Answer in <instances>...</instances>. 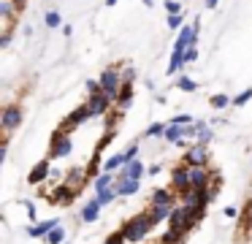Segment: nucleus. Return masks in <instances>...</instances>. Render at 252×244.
Returning a JSON list of instances; mask_svg holds the SVG:
<instances>
[{
	"mask_svg": "<svg viewBox=\"0 0 252 244\" xmlns=\"http://www.w3.org/2000/svg\"><path fill=\"white\" fill-rule=\"evenodd\" d=\"M103 244H127V239L122 236V231H114L109 239H103Z\"/></svg>",
	"mask_w": 252,
	"mask_h": 244,
	"instance_id": "nucleus-39",
	"label": "nucleus"
},
{
	"mask_svg": "<svg viewBox=\"0 0 252 244\" xmlns=\"http://www.w3.org/2000/svg\"><path fill=\"white\" fill-rule=\"evenodd\" d=\"M165 128H168V122H152L147 128V139H163L165 136Z\"/></svg>",
	"mask_w": 252,
	"mask_h": 244,
	"instance_id": "nucleus-29",
	"label": "nucleus"
},
{
	"mask_svg": "<svg viewBox=\"0 0 252 244\" xmlns=\"http://www.w3.org/2000/svg\"><path fill=\"white\" fill-rule=\"evenodd\" d=\"M57 225H63L57 217H52V220H44V222H35V225H28V236H30V239H46V233L55 231Z\"/></svg>",
	"mask_w": 252,
	"mask_h": 244,
	"instance_id": "nucleus-13",
	"label": "nucleus"
},
{
	"mask_svg": "<svg viewBox=\"0 0 252 244\" xmlns=\"http://www.w3.org/2000/svg\"><path fill=\"white\" fill-rule=\"evenodd\" d=\"M11 35H14V30H3V38H0V46L3 49L11 46Z\"/></svg>",
	"mask_w": 252,
	"mask_h": 244,
	"instance_id": "nucleus-41",
	"label": "nucleus"
},
{
	"mask_svg": "<svg viewBox=\"0 0 252 244\" xmlns=\"http://www.w3.org/2000/svg\"><path fill=\"white\" fill-rule=\"evenodd\" d=\"M222 214L228 217V220H233V217H239V209H236V206H225V209H222Z\"/></svg>",
	"mask_w": 252,
	"mask_h": 244,
	"instance_id": "nucleus-42",
	"label": "nucleus"
},
{
	"mask_svg": "<svg viewBox=\"0 0 252 244\" xmlns=\"http://www.w3.org/2000/svg\"><path fill=\"white\" fill-rule=\"evenodd\" d=\"M100 90H103V95H109L111 101H117V95H120L122 90V65H109V68L100 70Z\"/></svg>",
	"mask_w": 252,
	"mask_h": 244,
	"instance_id": "nucleus-2",
	"label": "nucleus"
},
{
	"mask_svg": "<svg viewBox=\"0 0 252 244\" xmlns=\"http://www.w3.org/2000/svg\"><path fill=\"white\" fill-rule=\"evenodd\" d=\"M250 101H252V87H250V90H241L239 95H233V106H236V108L247 106Z\"/></svg>",
	"mask_w": 252,
	"mask_h": 244,
	"instance_id": "nucleus-31",
	"label": "nucleus"
},
{
	"mask_svg": "<svg viewBox=\"0 0 252 244\" xmlns=\"http://www.w3.org/2000/svg\"><path fill=\"white\" fill-rule=\"evenodd\" d=\"M152 228L155 225H152V220H149L147 209H144V211H138V214L127 217V220L120 225V231H122V236L127 239V244H138L152 233Z\"/></svg>",
	"mask_w": 252,
	"mask_h": 244,
	"instance_id": "nucleus-1",
	"label": "nucleus"
},
{
	"mask_svg": "<svg viewBox=\"0 0 252 244\" xmlns=\"http://www.w3.org/2000/svg\"><path fill=\"white\" fill-rule=\"evenodd\" d=\"M117 184V174H98V176L93 179V187H95V193H103V190H109V187H114Z\"/></svg>",
	"mask_w": 252,
	"mask_h": 244,
	"instance_id": "nucleus-20",
	"label": "nucleus"
},
{
	"mask_svg": "<svg viewBox=\"0 0 252 244\" xmlns=\"http://www.w3.org/2000/svg\"><path fill=\"white\" fill-rule=\"evenodd\" d=\"M22 204H25V209H28V220L35 222V217H38V209H35V204H33V201H22Z\"/></svg>",
	"mask_w": 252,
	"mask_h": 244,
	"instance_id": "nucleus-40",
	"label": "nucleus"
},
{
	"mask_svg": "<svg viewBox=\"0 0 252 244\" xmlns=\"http://www.w3.org/2000/svg\"><path fill=\"white\" fill-rule=\"evenodd\" d=\"M214 182V174L209 168H190V184L192 190H201V187H209Z\"/></svg>",
	"mask_w": 252,
	"mask_h": 244,
	"instance_id": "nucleus-14",
	"label": "nucleus"
},
{
	"mask_svg": "<svg viewBox=\"0 0 252 244\" xmlns=\"http://www.w3.org/2000/svg\"><path fill=\"white\" fill-rule=\"evenodd\" d=\"M95 198H98L100 206H111L120 198V193H117V187H109V190H103V193H95Z\"/></svg>",
	"mask_w": 252,
	"mask_h": 244,
	"instance_id": "nucleus-27",
	"label": "nucleus"
},
{
	"mask_svg": "<svg viewBox=\"0 0 252 244\" xmlns=\"http://www.w3.org/2000/svg\"><path fill=\"white\" fill-rule=\"evenodd\" d=\"M141 3H144V5H147V8H149V5H152V0H141Z\"/></svg>",
	"mask_w": 252,
	"mask_h": 244,
	"instance_id": "nucleus-48",
	"label": "nucleus"
},
{
	"mask_svg": "<svg viewBox=\"0 0 252 244\" xmlns=\"http://www.w3.org/2000/svg\"><path fill=\"white\" fill-rule=\"evenodd\" d=\"M209 146L206 144H190V149L182 155V163L185 166H190V168H206L209 166Z\"/></svg>",
	"mask_w": 252,
	"mask_h": 244,
	"instance_id": "nucleus-6",
	"label": "nucleus"
},
{
	"mask_svg": "<svg viewBox=\"0 0 252 244\" xmlns=\"http://www.w3.org/2000/svg\"><path fill=\"white\" fill-rule=\"evenodd\" d=\"M114 103H117L120 111H125V108L133 103V84H122V90H120V95H117Z\"/></svg>",
	"mask_w": 252,
	"mask_h": 244,
	"instance_id": "nucleus-23",
	"label": "nucleus"
},
{
	"mask_svg": "<svg viewBox=\"0 0 252 244\" xmlns=\"http://www.w3.org/2000/svg\"><path fill=\"white\" fill-rule=\"evenodd\" d=\"M185 239H187V233H182V231H165L158 244H185Z\"/></svg>",
	"mask_w": 252,
	"mask_h": 244,
	"instance_id": "nucleus-28",
	"label": "nucleus"
},
{
	"mask_svg": "<svg viewBox=\"0 0 252 244\" xmlns=\"http://www.w3.org/2000/svg\"><path fill=\"white\" fill-rule=\"evenodd\" d=\"M198 27H201V19H198V16H195L192 25L182 27L179 35H176V41H174V52H185L187 46H195L198 43Z\"/></svg>",
	"mask_w": 252,
	"mask_h": 244,
	"instance_id": "nucleus-7",
	"label": "nucleus"
},
{
	"mask_svg": "<svg viewBox=\"0 0 252 244\" xmlns=\"http://www.w3.org/2000/svg\"><path fill=\"white\" fill-rule=\"evenodd\" d=\"M122 155H125V163L138 160V141H130V144H127V149L122 152Z\"/></svg>",
	"mask_w": 252,
	"mask_h": 244,
	"instance_id": "nucleus-32",
	"label": "nucleus"
},
{
	"mask_svg": "<svg viewBox=\"0 0 252 244\" xmlns=\"http://www.w3.org/2000/svg\"><path fill=\"white\" fill-rule=\"evenodd\" d=\"M122 81H125V84H133V81H136V68H133V65L122 68Z\"/></svg>",
	"mask_w": 252,
	"mask_h": 244,
	"instance_id": "nucleus-38",
	"label": "nucleus"
},
{
	"mask_svg": "<svg viewBox=\"0 0 252 244\" xmlns=\"http://www.w3.org/2000/svg\"><path fill=\"white\" fill-rule=\"evenodd\" d=\"M65 244H68V242H65Z\"/></svg>",
	"mask_w": 252,
	"mask_h": 244,
	"instance_id": "nucleus-49",
	"label": "nucleus"
},
{
	"mask_svg": "<svg viewBox=\"0 0 252 244\" xmlns=\"http://www.w3.org/2000/svg\"><path fill=\"white\" fill-rule=\"evenodd\" d=\"M49 171H52V160H49V157H44V160H38L33 168H30L28 182H30V184H41L46 176H49Z\"/></svg>",
	"mask_w": 252,
	"mask_h": 244,
	"instance_id": "nucleus-12",
	"label": "nucleus"
},
{
	"mask_svg": "<svg viewBox=\"0 0 252 244\" xmlns=\"http://www.w3.org/2000/svg\"><path fill=\"white\" fill-rule=\"evenodd\" d=\"M14 3H17V8H19V11H22L25 5H28V0H14Z\"/></svg>",
	"mask_w": 252,
	"mask_h": 244,
	"instance_id": "nucleus-46",
	"label": "nucleus"
},
{
	"mask_svg": "<svg viewBox=\"0 0 252 244\" xmlns=\"http://www.w3.org/2000/svg\"><path fill=\"white\" fill-rule=\"evenodd\" d=\"M209 103H212V108H228V106H233V98L230 95H225V92H217V95H212L209 98Z\"/></svg>",
	"mask_w": 252,
	"mask_h": 244,
	"instance_id": "nucleus-25",
	"label": "nucleus"
},
{
	"mask_svg": "<svg viewBox=\"0 0 252 244\" xmlns=\"http://www.w3.org/2000/svg\"><path fill=\"white\" fill-rule=\"evenodd\" d=\"M217 3H220V0H206V8L214 11V8H217Z\"/></svg>",
	"mask_w": 252,
	"mask_h": 244,
	"instance_id": "nucleus-45",
	"label": "nucleus"
},
{
	"mask_svg": "<svg viewBox=\"0 0 252 244\" xmlns=\"http://www.w3.org/2000/svg\"><path fill=\"white\" fill-rule=\"evenodd\" d=\"M117 193H120V198H130V195H136L138 190H141V182H133V179H117Z\"/></svg>",
	"mask_w": 252,
	"mask_h": 244,
	"instance_id": "nucleus-18",
	"label": "nucleus"
},
{
	"mask_svg": "<svg viewBox=\"0 0 252 244\" xmlns=\"http://www.w3.org/2000/svg\"><path fill=\"white\" fill-rule=\"evenodd\" d=\"M176 87H179L182 92H195L198 90V81H192L190 76H179V79H176Z\"/></svg>",
	"mask_w": 252,
	"mask_h": 244,
	"instance_id": "nucleus-30",
	"label": "nucleus"
},
{
	"mask_svg": "<svg viewBox=\"0 0 252 244\" xmlns=\"http://www.w3.org/2000/svg\"><path fill=\"white\" fill-rule=\"evenodd\" d=\"M160 168H163L160 163H152V166L147 168V174H149V176H158V174H160Z\"/></svg>",
	"mask_w": 252,
	"mask_h": 244,
	"instance_id": "nucleus-43",
	"label": "nucleus"
},
{
	"mask_svg": "<svg viewBox=\"0 0 252 244\" xmlns=\"http://www.w3.org/2000/svg\"><path fill=\"white\" fill-rule=\"evenodd\" d=\"M87 119H93V114H90L87 103H82V106H79V108H73V111H71V114H68V117L60 122V130H65V133H71V130H76L79 125H84Z\"/></svg>",
	"mask_w": 252,
	"mask_h": 244,
	"instance_id": "nucleus-8",
	"label": "nucleus"
},
{
	"mask_svg": "<svg viewBox=\"0 0 252 244\" xmlns=\"http://www.w3.org/2000/svg\"><path fill=\"white\" fill-rule=\"evenodd\" d=\"M73 149V141H71V133L57 128V133L52 136V146H49V160H60V157H68Z\"/></svg>",
	"mask_w": 252,
	"mask_h": 244,
	"instance_id": "nucleus-5",
	"label": "nucleus"
},
{
	"mask_svg": "<svg viewBox=\"0 0 252 244\" xmlns=\"http://www.w3.org/2000/svg\"><path fill=\"white\" fill-rule=\"evenodd\" d=\"M171 190H174L176 195H185L187 190H192L190 184V166H185V163H176V166H171Z\"/></svg>",
	"mask_w": 252,
	"mask_h": 244,
	"instance_id": "nucleus-4",
	"label": "nucleus"
},
{
	"mask_svg": "<svg viewBox=\"0 0 252 244\" xmlns=\"http://www.w3.org/2000/svg\"><path fill=\"white\" fill-rule=\"evenodd\" d=\"M149 206H179V195L171 187H155L149 193Z\"/></svg>",
	"mask_w": 252,
	"mask_h": 244,
	"instance_id": "nucleus-9",
	"label": "nucleus"
},
{
	"mask_svg": "<svg viewBox=\"0 0 252 244\" xmlns=\"http://www.w3.org/2000/svg\"><path fill=\"white\" fill-rule=\"evenodd\" d=\"M44 244H65V225H57L55 231L46 233Z\"/></svg>",
	"mask_w": 252,
	"mask_h": 244,
	"instance_id": "nucleus-26",
	"label": "nucleus"
},
{
	"mask_svg": "<svg viewBox=\"0 0 252 244\" xmlns=\"http://www.w3.org/2000/svg\"><path fill=\"white\" fill-rule=\"evenodd\" d=\"M22 119H25V108L19 103H6L3 111H0V125H3V133L11 136L17 128H22Z\"/></svg>",
	"mask_w": 252,
	"mask_h": 244,
	"instance_id": "nucleus-3",
	"label": "nucleus"
},
{
	"mask_svg": "<svg viewBox=\"0 0 252 244\" xmlns=\"http://www.w3.org/2000/svg\"><path fill=\"white\" fill-rule=\"evenodd\" d=\"M174 206H147V214L152 220V225H160V222H168Z\"/></svg>",
	"mask_w": 252,
	"mask_h": 244,
	"instance_id": "nucleus-17",
	"label": "nucleus"
},
{
	"mask_svg": "<svg viewBox=\"0 0 252 244\" xmlns=\"http://www.w3.org/2000/svg\"><path fill=\"white\" fill-rule=\"evenodd\" d=\"M192 122H195V117H190V114H176V117H171V125H182V128H187Z\"/></svg>",
	"mask_w": 252,
	"mask_h": 244,
	"instance_id": "nucleus-33",
	"label": "nucleus"
},
{
	"mask_svg": "<svg viewBox=\"0 0 252 244\" xmlns=\"http://www.w3.org/2000/svg\"><path fill=\"white\" fill-rule=\"evenodd\" d=\"M44 27H49V30H63V16H60V11H55V8H49L44 14Z\"/></svg>",
	"mask_w": 252,
	"mask_h": 244,
	"instance_id": "nucleus-24",
	"label": "nucleus"
},
{
	"mask_svg": "<svg viewBox=\"0 0 252 244\" xmlns=\"http://www.w3.org/2000/svg\"><path fill=\"white\" fill-rule=\"evenodd\" d=\"M187 206H174V211H171V217H168V222H165V225H168V231H182L185 233V222H187Z\"/></svg>",
	"mask_w": 252,
	"mask_h": 244,
	"instance_id": "nucleus-15",
	"label": "nucleus"
},
{
	"mask_svg": "<svg viewBox=\"0 0 252 244\" xmlns=\"http://www.w3.org/2000/svg\"><path fill=\"white\" fill-rule=\"evenodd\" d=\"M165 14H168V16L182 14V3H176V0H165Z\"/></svg>",
	"mask_w": 252,
	"mask_h": 244,
	"instance_id": "nucleus-35",
	"label": "nucleus"
},
{
	"mask_svg": "<svg viewBox=\"0 0 252 244\" xmlns=\"http://www.w3.org/2000/svg\"><path fill=\"white\" fill-rule=\"evenodd\" d=\"M165 22H168V27H171V30H176V33H179L182 27H185V16H182V14H176V16H168Z\"/></svg>",
	"mask_w": 252,
	"mask_h": 244,
	"instance_id": "nucleus-34",
	"label": "nucleus"
},
{
	"mask_svg": "<svg viewBox=\"0 0 252 244\" xmlns=\"http://www.w3.org/2000/svg\"><path fill=\"white\" fill-rule=\"evenodd\" d=\"M63 35L71 38V35H73V27H71V25H63Z\"/></svg>",
	"mask_w": 252,
	"mask_h": 244,
	"instance_id": "nucleus-44",
	"label": "nucleus"
},
{
	"mask_svg": "<svg viewBox=\"0 0 252 244\" xmlns=\"http://www.w3.org/2000/svg\"><path fill=\"white\" fill-rule=\"evenodd\" d=\"M190 128V125H187ZM187 128H182V125H171L168 122V128H165V136L163 139L168 141V144H182V141L187 139Z\"/></svg>",
	"mask_w": 252,
	"mask_h": 244,
	"instance_id": "nucleus-19",
	"label": "nucleus"
},
{
	"mask_svg": "<svg viewBox=\"0 0 252 244\" xmlns=\"http://www.w3.org/2000/svg\"><path fill=\"white\" fill-rule=\"evenodd\" d=\"M195 60H198V43H195V46H187L185 49V65L195 63Z\"/></svg>",
	"mask_w": 252,
	"mask_h": 244,
	"instance_id": "nucleus-36",
	"label": "nucleus"
},
{
	"mask_svg": "<svg viewBox=\"0 0 252 244\" xmlns=\"http://www.w3.org/2000/svg\"><path fill=\"white\" fill-rule=\"evenodd\" d=\"M182 68H185V52H171L165 73H168V76H179V73H182Z\"/></svg>",
	"mask_w": 252,
	"mask_h": 244,
	"instance_id": "nucleus-21",
	"label": "nucleus"
},
{
	"mask_svg": "<svg viewBox=\"0 0 252 244\" xmlns=\"http://www.w3.org/2000/svg\"><path fill=\"white\" fill-rule=\"evenodd\" d=\"M117 3H120V0H106V5H109V8H114Z\"/></svg>",
	"mask_w": 252,
	"mask_h": 244,
	"instance_id": "nucleus-47",
	"label": "nucleus"
},
{
	"mask_svg": "<svg viewBox=\"0 0 252 244\" xmlns=\"http://www.w3.org/2000/svg\"><path fill=\"white\" fill-rule=\"evenodd\" d=\"M87 95H98V92H103L100 90V79H87Z\"/></svg>",
	"mask_w": 252,
	"mask_h": 244,
	"instance_id": "nucleus-37",
	"label": "nucleus"
},
{
	"mask_svg": "<svg viewBox=\"0 0 252 244\" xmlns=\"http://www.w3.org/2000/svg\"><path fill=\"white\" fill-rule=\"evenodd\" d=\"M122 166H125V155H122V152L120 155H109L103 163H100V168H103L106 174H117Z\"/></svg>",
	"mask_w": 252,
	"mask_h": 244,
	"instance_id": "nucleus-22",
	"label": "nucleus"
},
{
	"mask_svg": "<svg viewBox=\"0 0 252 244\" xmlns=\"http://www.w3.org/2000/svg\"><path fill=\"white\" fill-rule=\"evenodd\" d=\"M100 209H103V206L98 204V198H93V201H87V204L82 206V211H79V217H82V222H87V225H93V222H98V217H100Z\"/></svg>",
	"mask_w": 252,
	"mask_h": 244,
	"instance_id": "nucleus-16",
	"label": "nucleus"
},
{
	"mask_svg": "<svg viewBox=\"0 0 252 244\" xmlns=\"http://www.w3.org/2000/svg\"><path fill=\"white\" fill-rule=\"evenodd\" d=\"M144 174H147L144 163L141 160H130V163H125V166L117 171V179H133V182H141Z\"/></svg>",
	"mask_w": 252,
	"mask_h": 244,
	"instance_id": "nucleus-11",
	"label": "nucleus"
},
{
	"mask_svg": "<svg viewBox=\"0 0 252 244\" xmlns=\"http://www.w3.org/2000/svg\"><path fill=\"white\" fill-rule=\"evenodd\" d=\"M111 98L109 95H103V92H98V95H87V108H90V114H93V119H98V117H106L109 114V108H111Z\"/></svg>",
	"mask_w": 252,
	"mask_h": 244,
	"instance_id": "nucleus-10",
	"label": "nucleus"
}]
</instances>
